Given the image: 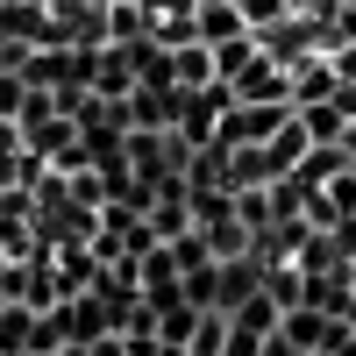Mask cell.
Masks as SVG:
<instances>
[{"label":"cell","mask_w":356,"mask_h":356,"mask_svg":"<svg viewBox=\"0 0 356 356\" xmlns=\"http://www.w3.org/2000/svg\"><path fill=\"white\" fill-rule=\"evenodd\" d=\"M228 107H235V93H228L221 79H214V86H193V93H186V86H178V114H171V136L186 143V150H207Z\"/></svg>","instance_id":"cell-1"},{"label":"cell","mask_w":356,"mask_h":356,"mask_svg":"<svg viewBox=\"0 0 356 356\" xmlns=\"http://www.w3.org/2000/svg\"><path fill=\"white\" fill-rule=\"evenodd\" d=\"M285 122H292V100H235V107L221 114L214 143H228V150H257V143L278 136Z\"/></svg>","instance_id":"cell-2"},{"label":"cell","mask_w":356,"mask_h":356,"mask_svg":"<svg viewBox=\"0 0 356 356\" xmlns=\"http://www.w3.org/2000/svg\"><path fill=\"white\" fill-rule=\"evenodd\" d=\"M193 36H200L207 50H221V43H235V36H250V22H243L235 0H193Z\"/></svg>","instance_id":"cell-3"},{"label":"cell","mask_w":356,"mask_h":356,"mask_svg":"<svg viewBox=\"0 0 356 356\" xmlns=\"http://www.w3.org/2000/svg\"><path fill=\"white\" fill-rule=\"evenodd\" d=\"M228 93L235 100H292V72L271 65V57H250V65L228 79Z\"/></svg>","instance_id":"cell-4"},{"label":"cell","mask_w":356,"mask_h":356,"mask_svg":"<svg viewBox=\"0 0 356 356\" xmlns=\"http://www.w3.org/2000/svg\"><path fill=\"white\" fill-rule=\"evenodd\" d=\"M335 65H328V57H307V65L300 72H292V107H314V100H335Z\"/></svg>","instance_id":"cell-5"},{"label":"cell","mask_w":356,"mask_h":356,"mask_svg":"<svg viewBox=\"0 0 356 356\" xmlns=\"http://www.w3.org/2000/svg\"><path fill=\"white\" fill-rule=\"evenodd\" d=\"M171 86H186V93L193 86H214V50L207 43H178L171 50Z\"/></svg>","instance_id":"cell-6"},{"label":"cell","mask_w":356,"mask_h":356,"mask_svg":"<svg viewBox=\"0 0 356 356\" xmlns=\"http://www.w3.org/2000/svg\"><path fill=\"white\" fill-rule=\"evenodd\" d=\"M292 114H300V129H307V143H342V114L328 107V100H314V107H292Z\"/></svg>","instance_id":"cell-7"},{"label":"cell","mask_w":356,"mask_h":356,"mask_svg":"<svg viewBox=\"0 0 356 356\" xmlns=\"http://www.w3.org/2000/svg\"><path fill=\"white\" fill-rule=\"evenodd\" d=\"M22 100H29V79L0 65V122H22Z\"/></svg>","instance_id":"cell-8"},{"label":"cell","mask_w":356,"mask_h":356,"mask_svg":"<svg viewBox=\"0 0 356 356\" xmlns=\"http://www.w3.org/2000/svg\"><path fill=\"white\" fill-rule=\"evenodd\" d=\"M235 8H243V22H250V29H271V22H285V15H292V0H235Z\"/></svg>","instance_id":"cell-9"},{"label":"cell","mask_w":356,"mask_h":356,"mask_svg":"<svg viewBox=\"0 0 356 356\" xmlns=\"http://www.w3.org/2000/svg\"><path fill=\"white\" fill-rule=\"evenodd\" d=\"M328 65H335V79H342V86H356V43H342V50H328Z\"/></svg>","instance_id":"cell-10"},{"label":"cell","mask_w":356,"mask_h":356,"mask_svg":"<svg viewBox=\"0 0 356 356\" xmlns=\"http://www.w3.org/2000/svg\"><path fill=\"white\" fill-rule=\"evenodd\" d=\"M257 356H300V349H292V342H285V335H271V342H264V349H257Z\"/></svg>","instance_id":"cell-11"}]
</instances>
